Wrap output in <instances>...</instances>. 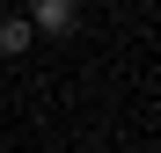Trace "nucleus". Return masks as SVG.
<instances>
[{
    "label": "nucleus",
    "instance_id": "nucleus-1",
    "mask_svg": "<svg viewBox=\"0 0 161 153\" xmlns=\"http://www.w3.org/2000/svg\"><path fill=\"white\" fill-rule=\"evenodd\" d=\"M37 29H73V0H37Z\"/></svg>",
    "mask_w": 161,
    "mask_h": 153
},
{
    "label": "nucleus",
    "instance_id": "nucleus-2",
    "mask_svg": "<svg viewBox=\"0 0 161 153\" xmlns=\"http://www.w3.org/2000/svg\"><path fill=\"white\" fill-rule=\"evenodd\" d=\"M30 44V22H0V51H22Z\"/></svg>",
    "mask_w": 161,
    "mask_h": 153
}]
</instances>
